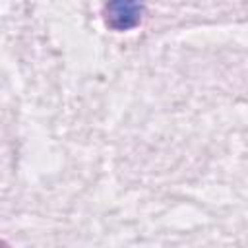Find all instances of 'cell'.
I'll list each match as a JSON object with an SVG mask.
<instances>
[{
	"label": "cell",
	"mask_w": 248,
	"mask_h": 248,
	"mask_svg": "<svg viewBox=\"0 0 248 248\" xmlns=\"http://www.w3.org/2000/svg\"><path fill=\"white\" fill-rule=\"evenodd\" d=\"M108 12V17H107V23L114 29H130L134 25L140 23L141 19V6L138 4H132V2H116V4H110L107 8Z\"/></svg>",
	"instance_id": "obj_1"
}]
</instances>
